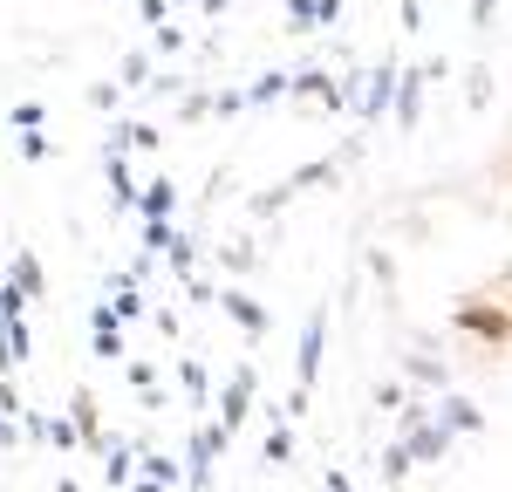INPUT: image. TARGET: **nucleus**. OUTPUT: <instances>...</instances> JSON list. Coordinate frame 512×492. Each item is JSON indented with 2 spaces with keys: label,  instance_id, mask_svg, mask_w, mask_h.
I'll return each mask as SVG.
<instances>
[{
  "label": "nucleus",
  "instance_id": "nucleus-7",
  "mask_svg": "<svg viewBox=\"0 0 512 492\" xmlns=\"http://www.w3.org/2000/svg\"><path fill=\"white\" fill-rule=\"evenodd\" d=\"M171 205H178L171 178H158V185H144V192H137V212H144V219H171Z\"/></svg>",
  "mask_w": 512,
  "mask_h": 492
},
{
  "label": "nucleus",
  "instance_id": "nucleus-3",
  "mask_svg": "<svg viewBox=\"0 0 512 492\" xmlns=\"http://www.w3.org/2000/svg\"><path fill=\"white\" fill-rule=\"evenodd\" d=\"M69 410H76L69 424H76V438H82V445H89V451H110L103 424H96V397H89V390H76V397H69Z\"/></svg>",
  "mask_w": 512,
  "mask_h": 492
},
{
  "label": "nucleus",
  "instance_id": "nucleus-19",
  "mask_svg": "<svg viewBox=\"0 0 512 492\" xmlns=\"http://www.w3.org/2000/svg\"><path fill=\"white\" fill-rule=\"evenodd\" d=\"M315 21H328V28H335V21H342V0H315Z\"/></svg>",
  "mask_w": 512,
  "mask_h": 492
},
{
  "label": "nucleus",
  "instance_id": "nucleus-8",
  "mask_svg": "<svg viewBox=\"0 0 512 492\" xmlns=\"http://www.w3.org/2000/svg\"><path fill=\"white\" fill-rule=\"evenodd\" d=\"M89 328H96V356H123V328H117V315H110V308H96V315H89Z\"/></svg>",
  "mask_w": 512,
  "mask_h": 492
},
{
  "label": "nucleus",
  "instance_id": "nucleus-2",
  "mask_svg": "<svg viewBox=\"0 0 512 492\" xmlns=\"http://www.w3.org/2000/svg\"><path fill=\"white\" fill-rule=\"evenodd\" d=\"M321 342H328V315L315 308V315H308V328H301V390L321 376Z\"/></svg>",
  "mask_w": 512,
  "mask_h": 492
},
{
  "label": "nucleus",
  "instance_id": "nucleus-17",
  "mask_svg": "<svg viewBox=\"0 0 512 492\" xmlns=\"http://www.w3.org/2000/svg\"><path fill=\"white\" fill-rule=\"evenodd\" d=\"M321 178L335 185V164H301V171H294V185H321Z\"/></svg>",
  "mask_w": 512,
  "mask_h": 492
},
{
  "label": "nucleus",
  "instance_id": "nucleus-11",
  "mask_svg": "<svg viewBox=\"0 0 512 492\" xmlns=\"http://www.w3.org/2000/svg\"><path fill=\"white\" fill-rule=\"evenodd\" d=\"M444 431H478V410L465 404V397H451V404H444Z\"/></svg>",
  "mask_w": 512,
  "mask_h": 492
},
{
  "label": "nucleus",
  "instance_id": "nucleus-18",
  "mask_svg": "<svg viewBox=\"0 0 512 492\" xmlns=\"http://www.w3.org/2000/svg\"><path fill=\"white\" fill-rule=\"evenodd\" d=\"M151 76V55H123V82H144Z\"/></svg>",
  "mask_w": 512,
  "mask_h": 492
},
{
  "label": "nucleus",
  "instance_id": "nucleus-6",
  "mask_svg": "<svg viewBox=\"0 0 512 492\" xmlns=\"http://www.w3.org/2000/svg\"><path fill=\"white\" fill-rule=\"evenodd\" d=\"M287 89H301V96H308V103H328V110H335V103H342V82L328 76V69H308V76H294V82H287Z\"/></svg>",
  "mask_w": 512,
  "mask_h": 492
},
{
  "label": "nucleus",
  "instance_id": "nucleus-12",
  "mask_svg": "<svg viewBox=\"0 0 512 492\" xmlns=\"http://www.w3.org/2000/svg\"><path fill=\"white\" fill-rule=\"evenodd\" d=\"M14 287H21V294H41V267H35V253H21V260H14Z\"/></svg>",
  "mask_w": 512,
  "mask_h": 492
},
{
  "label": "nucleus",
  "instance_id": "nucleus-15",
  "mask_svg": "<svg viewBox=\"0 0 512 492\" xmlns=\"http://www.w3.org/2000/svg\"><path fill=\"white\" fill-rule=\"evenodd\" d=\"M294 199V185H274V192H260V199H253V212H260V219H267V212H280V205Z\"/></svg>",
  "mask_w": 512,
  "mask_h": 492
},
{
  "label": "nucleus",
  "instance_id": "nucleus-5",
  "mask_svg": "<svg viewBox=\"0 0 512 492\" xmlns=\"http://www.w3.org/2000/svg\"><path fill=\"white\" fill-rule=\"evenodd\" d=\"M219 308H226V315H233V322L246 328V335H267V308H260L253 294H239V287H226V294H219Z\"/></svg>",
  "mask_w": 512,
  "mask_h": 492
},
{
  "label": "nucleus",
  "instance_id": "nucleus-20",
  "mask_svg": "<svg viewBox=\"0 0 512 492\" xmlns=\"http://www.w3.org/2000/svg\"><path fill=\"white\" fill-rule=\"evenodd\" d=\"M492 7L499 0H472V28H492Z\"/></svg>",
  "mask_w": 512,
  "mask_h": 492
},
{
  "label": "nucleus",
  "instance_id": "nucleus-16",
  "mask_svg": "<svg viewBox=\"0 0 512 492\" xmlns=\"http://www.w3.org/2000/svg\"><path fill=\"white\" fill-rule=\"evenodd\" d=\"M294 458V438L287 431H267V465H287Z\"/></svg>",
  "mask_w": 512,
  "mask_h": 492
},
{
  "label": "nucleus",
  "instance_id": "nucleus-1",
  "mask_svg": "<svg viewBox=\"0 0 512 492\" xmlns=\"http://www.w3.org/2000/svg\"><path fill=\"white\" fill-rule=\"evenodd\" d=\"M246 404H253V376H246V369H233V383H226V397H219V431H226V438L239 431Z\"/></svg>",
  "mask_w": 512,
  "mask_h": 492
},
{
  "label": "nucleus",
  "instance_id": "nucleus-10",
  "mask_svg": "<svg viewBox=\"0 0 512 492\" xmlns=\"http://www.w3.org/2000/svg\"><path fill=\"white\" fill-rule=\"evenodd\" d=\"M424 82H431V69H424V76H410V82H403V96H396V123H403V130L417 123V103H424Z\"/></svg>",
  "mask_w": 512,
  "mask_h": 492
},
{
  "label": "nucleus",
  "instance_id": "nucleus-21",
  "mask_svg": "<svg viewBox=\"0 0 512 492\" xmlns=\"http://www.w3.org/2000/svg\"><path fill=\"white\" fill-rule=\"evenodd\" d=\"M328 492H349V479H342V472H328Z\"/></svg>",
  "mask_w": 512,
  "mask_h": 492
},
{
  "label": "nucleus",
  "instance_id": "nucleus-4",
  "mask_svg": "<svg viewBox=\"0 0 512 492\" xmlns=\"http://www.w3.org/2000/svg\"><path fill=\"white\" fill-rule=\"evenodd\" d=\"M458 328H472V335H492V342H506V335H512L506 308H478V301H465V308H458Z\"/></svg>",
  "mask_w": 512,
  "mask_h": 492
},
{
  "label": "nucleus",
  "instance_id": "nucleus-14",
  "mask_svg": "<svg viewBox=\"0 0 512 492\" xmlns=\"http://www.w3.org/2000/svg\"><path fill=\"white\" fill-rule=\"evenodd\" d=\"M274 96H287V76H260L246 89V103H274Z\"/></svg>",
  "mask_w": 512,
  "mask_h": 492
},
{
  "label": "nucleus",
  "instance_id": "nucleus-9",
  "mask_svg": "<svg viewBox=\"0 0 512 492\" xmlns=\"http://www.w3.org/2000/svg\"><path fill=\"white\" fill-rule=\"evenodd\" d=\"M390 96H396V69L383 62V69L369 76V96H362V110H369V117H383V103H390Z\"/></svg>",
  "mask_w": 512,
  "mask_h": 492
},
{
  "label": "nucleus",
  "instance_id": "nucleus-13",
  "mask_svg": "<svg viewBox=\"0 0 512 492\" xmlns=\"http://www.w3.org/2000/svg\"><path fill=\"white\" fill-rule=\"evenodd\" d=\"M383 479H390V486H403V479H410V451H403V445L383 451Z\"/></svg>",
  "mask_w": 512,
  "mask_h": 492
},
{
  "label": "nucleus",
  "instance_id": "nucleus-22",
  "mask_svg": "<svg viewBox=\"0 0 512 492\" xmlns=\"http://www.w3.org/2000/svg\"><path fill=\"white\" fill-rule=\"evenodd\" d=\"M205 7H212V14H219V7H233V0H205Z\"/></svg>",
  "mask_w": 512,
  "mask_h": 492
}]
</instances>
